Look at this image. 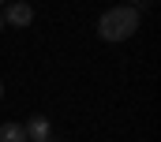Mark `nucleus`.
<instances>
[{
  "instance_id": "1",
  "label": "nucleus",
  "mask_w": 161,
  "mask_h": 142,
  "mask_svg": "<svg viewBox=\"0 0 161 142\" xmlns=\"http://www.w3.org/2000/svg\"><path fill=\"white\" fill-rule=\"evenodd\" d=\"M139 23H142V11L139 8H113V11H105L97 19V37L109 41V45L127 41V37L139 30Z\"/></svg>"
},
{
  "instance_id": "2",
  "label": "nucleus",
  "mask_w": 161,
  "mask_h": 142,
  "mask_svg": "<svg viewBox=\"0 0 161 142\" xmlns=\"http://www.w3.org/2000/svg\"><path fill=\"white\" fill-rule=\"evenodd\" d=\"M0 19H4L8 26H30V23H34V8H30L26 0H15V4H8V8L0 11Z\"/></svg>"
},
{
  "instance_id": "3",
  "label": "nucleus",
  "mask_w": 161,
  "mask_h": 142,
  "mask_svg": "<svg viewBox=\"0 0 161 142\" xmlns=\"http://www.w3.org/2000/svg\"><path fill=\"white\" fill-rule=\"evenodd\" d=\"M23 131H26V142H49V139H53L49 116H34L30 123H23Z\"/></svg>"
},
{
  "instance_id": "4",
  "label": "nucleus",
  "mask_w": 161,
  "mask_h": 142,
  "mask_svg": "<svg viewBox=\"0 0 161 142\" xmlns=\"http://www.w3.org/2000/svg\"><path fill=\"white\" fill-rule=\"evenodd\" d=\"M0 142H26L23 123H0Z\"/></svg>"
},
{
  "instance_id": "5",
  "label": "nucleus",
  "mask_w": 161,
  "mask_h": 142,
  "mask_svg": "<svg viewBox=\"0 0 161 142\" xmlns=\"http://www.w3.org/2000/svg\"><path fill=\"white\" fill-rule=\"evenodd\" d=\"M0 101H4V82H0Z\"/></svg>"
},
{
  "instance_id": "6",
  "label": "nucleus",
  "mask_w": 161,
  "mask_h": 142,
  "mask_svg": "<svg viewBox=\"0 0 161 142\" xmlns=\"http://www.w3.org/2000/svg\"><path fill=\"white\" fill-rule=\"evenodd\" d=\"M4 4H8V0H0V8H4Z\"/></svg>"
},
{
  "instance_id": "7",
  "label": "nucleus",
  "mask_w": 161,
  "mask_h": 142,
  "mask_svg": "<svg viewBox=\"0 0 161 142\" xmlns=\"http://www.w3.org/2000/svg\"><path fill=\"white\" fill-rule=\"evenodd\" d=\"M0 26H4V19H0Z\"/></svg>"
}]
</instances>
